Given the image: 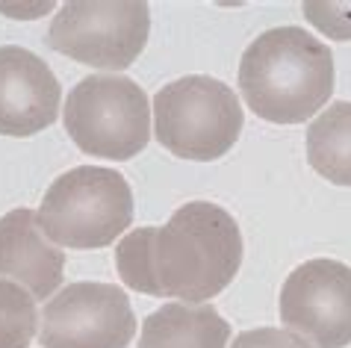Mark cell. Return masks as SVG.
Here are the masks:
<instances>
[{"label": "cell", "instance_id": "cell-5", "mask_svg": "<svg viewBox=\"0 0 351 348\" xmlns=\"http://www.w3.org/2000/svg\"><path fill=\"white\" fill-rule=\"evenodd\" d=\"M65 130L89 157L133 160L151 139V101L128 77H83L68 92Z\"/></svg>", "mask_w": 351, "mask_h": 348}, {"label": "cell", "instance_id": "cell-10", "mask_svg": "<svg viewBox=\"0 0 351 348\" xmlns=\"http://www.w3.org/2000/svg\"><path fill=\"white\" fill-rule=\"evenodd\" d=\"M65 254L38 225L36 210H12L0 219V280L12 277L36 301L51 298L62 286Z\"/></svg>", "mask_w": 351, "mask_h": 348}, {"label": "cell", "instance_id": "cell-12", "mask_svg": "<svg viewBox=\"0 0 351 348\" xmlns=\"http://www.w3.org/2000/svg\"><path fill=\"white\" fill-rule=\"evenodd\" d=\"M307 162L337 186H351V103L339 101L307 127Z\"/></svg>", "mask_w": 351, "mask_h": 348}, {"label": "cell", "instance_id": "cell-14", "mask_svg": "<svg viewBox=\"0 0 351 348\" xmlns=\"http://www.w3.org/2000/svg\"><path fill=\"white\" fill-rule=\"evenodd\" d=\"M304 18L328 38H337V42H348L351 38V3H319V0H307Z\"/></svg>", "mask_w": 351, "mask_h": 348}, {"label": "cell", "instance_id": "cell-1", "mask_svg": "<svg viewBox=\"0 0 351 348\" xmlns=\"http://www.w3.org/2000/svg\"><path fill=\"white\" fill-rule=\"evenodd\" d=\"M124 286L157 298L204 304L230 286L242 266L237 219L210 201H189L162 227H139L115 245Z\"/></svg>", "mask_w": 351, "mask_h": 348}, {"label": "cell", "instance_id": "cell-7", "mask_svg": "<svg viewBox=\"0 0 351 348\" xmlns=\"http://www.w3.org/2000/svg\"><path fill=\"white\" fill-rule=\"evenodd\" d=\"M136 316L124 289L112 284H68L42 313V348H128Z\"/></svg>", "mask_w": 351, "mask_h": 348}, {"label": "cell", "instance_id": "cell-6", "mask_svg": "<svg viewBox=\"0 0 351 348\" xmlns=\"http://www.w3.org/2000/svg\"><path fill=\"white\" fill-rule=\"evenodd\" d=\"M151 33V9L142 0H71L56 12L47 45L56 53L121 71L139 60Z\"/></svg>", "mask_w": 351, "mask_h": 348}, {"label": "cell", "instance_id": "cell-9", "mask_svg": "<svg viewBox=\"0 0 351 348\" xmlns=\"http://www.w3.org/2000/svg\"><path fill=\"white\" fill-rule=\"evenodd\" d=\"M62 89L51 65L27 47H0V136H36L60 115Z\"/></svg>", "mask_w": 351, "mask_h": 348}, {"label": "cell", "instance_id": "cell-3", "mask_svg": "<svg viewBox=\"0 0 351 348\" xmlns=\"http://www.w3.org/2000/svg\"><path fill=\"white\" fill-rule=\"evenodd\" d=\"M36 212L53 245L77 251L106 248L130 227L133 192L119 171L80 166L51 183Z\"/></svg>", "mask_w": 351, "mask_h": 348}, {"label": "cell", "instance_id": "cell-13", "mask_svg": "<svg viewBox=\"0 0 351 348\" xmlns=\"http://www.w3.org/2000/svg\"><path fill=\"white\" fill-rule=\"evenodd\" d=\"M36 298L12 280H0V348H27L36 340Z\"/></svg>", "mask_w": 351, "mask_h": 348}, {"label": "cell", "instance_id": "cell-15", "mask_svg": "<svg viewBox=\"0 0 351 348\" xmlns=\"http://www.w3.org/2000/svg\"><path fill=\"white\" fill-rule=\"evenodd\" d=\"M230 348H310L301 336L280 327H257V331H242Z\"/></svg>", "mask_w": 351, "mask_h": 348}, {"label": "cell", "instance_id": "cell-11", "mask_svg": "<svg viewBox=\"0 0 351 348\" xmlns=\"http://www.w3.org/2000/svg\"><path fill=\"white\" fill-rule=\"evenodd\" d=\"M230 325L213 304H162L142 325L139 348H228Z\"/></svg>", "mask_w": 351, "mask_h": 348}, {"label": "cell", "instance_id": "cell-2", "mask_svg": "<svg viewBox=\"0 0 351 348\" xmlns=\"http://www.w3.org/2000/svg\"><path fill=\"white\" fill-rule=\"evenodd\" d=\"M239 92L271 124H301L334 95V53L301 27H275L245 47Z\"/></svg>", "mask_w": 351, "mask_h": 348}, {"label": "cell", "instance_id": "cell-8", "mask_svg": "<svg viewBox=\"0 0 351 348\" xmlns=\"http://www.w3.org/2000/svg\"><path fill=\"white\" fill-rule=\"evenodd\" d=\"M280 319L310 348L351 345V266L307 260L280 289Z\"/></svg>", "mask_w": 351, "mask_h": 348}, {"label": "cell", "instance_id": "cell-4", "mask_svg": "<svg viewBox=\"0 0 351 348\" xmlns=\"http://www.w3.org/2000/svg\"><path fill=\"white\" fill-rule=\"evenodd\" d=\"M245 115L230 86L204 74L180 77L154 98V130L180 160L213 162L237 145Z\"/></svg>", "mask_w": 351, "mask_h": 348}]
</instances>
